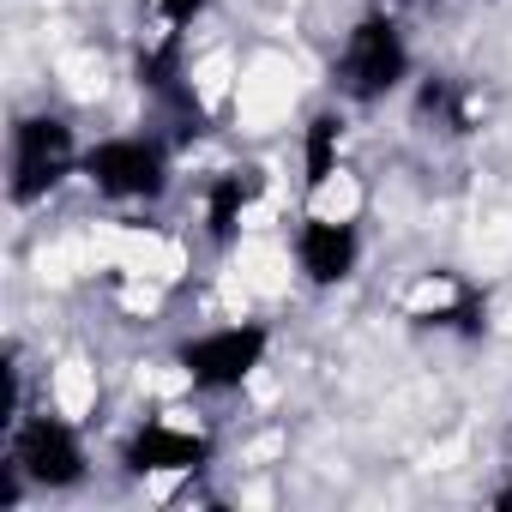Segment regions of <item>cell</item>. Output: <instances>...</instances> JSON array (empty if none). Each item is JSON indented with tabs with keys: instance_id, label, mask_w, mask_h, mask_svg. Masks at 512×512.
<instances>
[{
	"instance_id": "cell-1",
	"label": "cell",
	"mask_w": 512,
	"mask_h": 512,
	"mask_svg": "<svg viewBox=\"0 0 512 512\" xmlns=\"http://www.w3.org/2000/svg\"><path fill=\"white\" fill-rule=\"evenodd\" d=\"M410 79V43H404V25L392 13H362L350 31H344V49L332 61V85L344 103H386L392 91H404Z\"/></svg>"
},
{
	"instance_id": "cell-10",
	"label": "cell",
	"mask_w": 512,
	"mask_h": 512,
	"mask_svg": "<svg viewBox=\"0 0 512 512\" xmlns=\"http://www.w3.org/2000/svg\"><path fill=\"white\" fill-rule=\"evenodd\" d=\"M416 121H434L440 133H470V91L446 73H428L416 91Z\"/></svg>"
},
{
	"instance_id": "cell-5",
	"label": "cell",
	"mask_w": 512,
	"mask_h": 512,
	"mask_svg": "<svg viewBox=\"0 0 512 512\" xmlns=\"http://www.w3.org/2000/svg\"><path fill=\"white\" fill-rule=\"evenodd\" d=\"M7 458L31 476V488H49V494H67L91 476L85 440L61 416H19L13 434H7Z\"/></svg>"
},
{
	"instance_id": "cell-7",
	"label": "cell",
	"mask_w": 512,
	"mask_h": 512,
	"mask_svg": "<svg viewBox=\"0 0 512 512\" xmlns=\"http://www.w3.org/2000/svg\"><path fill=\"white\" fill-rule=\"evenodd\" d=\"M296 266H302V278L314 290L350 284L356 266H362V235H356V223H344V217H308L296 229Z\"/></svg>"
},
{
	"instance_id": "cell-12",
	"label": "cell",
	"mask_w": 512,
	"mask_h": 512,
	"mask_svg": "<svg viewBox=\"0 0 512 512\" xmlns=\"http://www.w3.org/2000/svg\"><path fill=\"white\" fill-rule=\"evenodd\" d=\"M494 506H512V488H500V494H494Z\"/></svg>"
},
{
	"instance_id": "cell-11",
	"label": "cell",
	"mask_w": 512,
	"mask_h": 512,
	"mask_svg": "<svg viewBox=\"0 0 512 512\" xmlns=\"http://www.w3.org/2000/svg\"><path fill=\"white\" fill-rule=\"evenodd\" d=\"M145 7H151V19L163 25V31H187L193 19H205V7H211V0H145Z\"/></svg>"
},
{
	"instance_id": "cell-3",
	"label": "cell",
	"mask_w": 512,
	"mask_h": 512,
	"mask_svg": "<svg viewBox=\"0 0 512 512\" xmlns=\"http://www.w3.org/2000/svg\"><path fill=\"white\" fill-rule=\"evenodd\" d=\"M266 356H272V326H260V320L211 326V332L175 344V368L187 374L193 392H235L266 368Z\"/></svg>"
},
{
	"instance_id": "cell-6",
	"label": "cell",
	"mask_w": 512,
	"mask_h": 512,
	"mask_svg": "<svg viewBox=\"0 0 512 512\" xmlns=\"http://www.w3.org/2000/svg\"><path fill=\"white\" fill-rule=\"evenodd\" d=\"M211 464V440L175 422H145L121 440V470L127 476H199Z\"/></svg>"
},
{
	"instance_id": "cell-4",
	"label": "cell",
	"mask_w": 512,
	"mask_h": 512,
	"mask_svg": "<svg viewBox=\"0 0 512 512\" xmlns=\"http://www.w3.org/2000/svg\"><path fill=\"white\" fill-rule=\"evenodd\" d=\"M85 181L115 199V205H151L169 193V151L151 133H121V139H97L85 151Z\"/></svg>"
},
{
	"instance_id": "cell-9",
	"label": "cell",
	"mask_w": 512,
	"mask_h": 512,
	"mask_svg": "<svg viewBox=\"0 0 512 512\" xmlns=\"http://www.w3.org/2000/svg\"><path fill=\"white\" fill-rule=\"evenodd\" d=\"M338 151H344V115L338 109H320L302 133V169H308V193H320L332 175H338Z\"/></svg>"
},
{
	"instance_id": "cell-2",
	"label": "cell",
	"mask_w": 512,
	"mask_h": 512,
	"mask_svg": "<svg viewBox=\"0 0 512 512\" xmlns=\"http://www.w3.org/2000/svg\"><path fill=\"white\" fill-rule=\"evenodd\" d=\"M85 169L79 133L61 115H19L13 121V151H7V199L19 211L43 205L49 193L67 187V175Z\"/></svg>"
},
{
	"instance_id": "cell-8",
	"label": "cell",
	"mask_w": 512,
	"mask_h": 512,
	"mask_svg": "<svg viewBox=\"0 0 512 512\" xmlns=\"http://www.w3.org/2000/svg\"><path fill=\"white\" fill-rule=\"evenodd\" d=\"M260 193H266L260 169H223V175H211V187H205V235H211V247H229L241 235V217L253 211Z\"/></svg>"
}]
</instances>
